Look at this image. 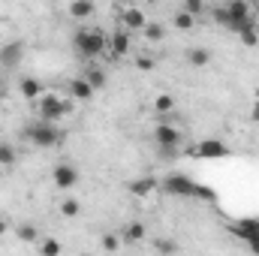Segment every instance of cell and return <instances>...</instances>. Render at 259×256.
Wrapping results in <instances>:
<instances>
[{
    "label": "cell",
    "mask_w": 259,
    "mask_h": 256,
    "mask_svg": "<svg viewBox=\"0 0 259 256\" xmlns=\"http://www.w3.org/2000/svg\"><path fill=\"white\" fill-rule=\"evenodd\" d=\"M250 118H253V121H259V103L253 106V112H250Z\"/></svg>",
    "instance_id": "34"
},
{
    "label": "cell",
    "mask_w": 259,
    "mask_h": 256,
    "mask_svg": "<svg viewBox=\"0 0 259 256\" xmlns=\"http://www.w3.org/2000/svg\"><path fill=\"white\" fill-rule=\"evenodd\" d=\"M84 78L91 81V88H94V91H106V84H109V72H106L103 66H88Z\"/></svg>",
    "instance_id": "17"
},
{
    "label": "cell",
    "mask_w": 259,
    "mask_h": 256,
    "mask_svg": "<svg viewBox=\"0 0 259 256\" xmlns=\"http://www.w3.org/2000/svg\"><path fill=\"white\" fill-rule=\"evenodd\" d=\"M172 24H175V30H193L196 27V15H190L187 9H178V12L172 15Z\"/></svg>",
    "instance_id": "21"
},
{
    "label": "cell",
    "mask_w": 259,
    "mask_h": 256,
    "mask_svg": "<svg viewBox=\"0 0 259 256\" xmlns=\"http://www.w3.org/2000/svg\"><path fill=\"white\" fill-rule=\"evenodd\" d=\"M145 21H148V18H145V12H142L139 6H127V9L121 12V27L130 30V33L142 30V27H145Z\"/></svg>",
    "instance_id": "11"
},
{
    "label": "cell",
    "mask_w": 259,
    "mask_h": 256,
    "mask_svg": "<svg viewBox=\"0 0 259 256\" xmlns=\"http://www.w3.org/2000/svg\"><path fill=\"white\" fill-rule=\"evenodd\" d=\"M72 49L84 61H97L109 52V33L100 27H78L72 33Z\"/></svg>",
    "instance_id": "1"
},
{
    "label": "cell",
    "mask_w": 259,
    "mask_h": 256,
    "mask_svg": "<svg viewBox=\"0 0 259 256\" xmlns=\"http://www.w3.org/2000/svg\"><path fill=\"white\" fill-rule=\"evenodd\" d=\"M214 21L220 27H226L229 33H238L247 24H253L256 18H253V9H250L247 0H226L220 9H214Z\"/></svg>",
    "instance_id": "2"
},
{
    "label": "cell",
    "mask_w": 259,
    "mask_h": 256,
    "mask_svg": "<svg viewBox=\"0 0 259 256\" xmlns=\"http://www.w3.org/2000/svg\"><path fill=\"white\" fill-rule=\"evenodd\" d=\"M238 39L244 42V46H256L259 42V24L253 21V24H247L244 30H238Z\"/></svg>",
    "instance_id": "24"
},
{
    "label": "cell",
    "mask_w": 259,
    "mask_h": 256,
    "mask_svg": "<svg viewBox=\"0 0 259 256\" xmlns=\"http://www.w3.org/2000/svg\"><path fill=\"white\" fill-rule=\"evenodd\" d=\"M175 109V97H169V94H160L157 100H154V112L157 115H169Z\"/></svg>",
    "instance_id": "23"
},
{
    "label": "cell",
    "mask_w": 259,
    "mask_h": 256,
    "mask_svg": "<svg viewBox=\"0 0 259 256\" xmlns=\"http://www.w3.org/2000/svg\"><path fill=\"white\" fill-rule=\"evenodd\" d=\"M142 33H145V39H148V42H154V46L166 39V27H163L160 21H145V27H142Z\"/></svg>",
    "instance_id": "19"
},
{
    "label": "cell",
    "mask_w": 259,
    "mask_h": 256,
    "mask_svg": "<svg viewBox=\"0 0 259 256\" xmlns=\"http://www.w3.org/2000/svg\"><path fill=\"white\" fill-rule=\"evenodd\" d=\"M0 46H3V42H0Z\"/></svg>",
    "instance_id": "35"
},
{
    "label": "cell",
    "mask_w": 259,
    "mask_h": 256,
    "mask_svg": "<svg viewBox=\"0 0 259 256\" xmlns=\"http://www.w3.org/2000/svg\"><path fill=\"white\" fill-rule=\"evenodd\" d=\"M136 66H139L142 72H151V69L157 66V61H154V58H148V55H139V58H136Z\"/></svg>",
    "instance_id": "30"
},
{
    "label": "cell",
    "mask_w": 259,
    "mask_h": 256,
    "mask_svg": "<svg viewBox=\"0 0 259 256\" xmlns=\"http://www.w3.org/2000/svg\"><path fill=\"white\" fill-rule=\"evenodd\" d=\"M15 235H18L21 241H36V238H39V229L30 226V223H21V226L15 229Z\"/></svg>",
    "instance_id": "27"
},
{
    "label": "cell",
    "mask_w": 259,
    "mask_h": 256,
    "mask_svg": "<svg viewBox=\"0 0 259 256\" xmlns=\"http://www.w3.org/2000/svg\"><path fill=\"white\" fill-rule=\"evenodd\" d=\"M33 106H36V118L52 121V124H61V121H66L72 115V103L66 97H61V94H42Z\"/></svg>",
    "instance_id": "5"
},
{
    "label": "cell",
    "mask_w": 259,
    "mask_h": 256,
    "mask_svg": "<svg viewBox=\"0 0 259 256\" xmlns=\"http://www.w3.org/2000/svg\"><path fill=\"white\" fill-rule=\"evenodd\" d=\"M160 187H163V193H169V196H181V199H214V193L211 190H205L202 184H196L190 175H181V172H172L169 178H163Z\"/></svg>",
    "instance_id": "4"
},
{
    "label": "cell",
    "mask_w": 259,
    "mask_h": 256,
    "mask_svg": "<svg viewBox=\"0 0 259 256\" xmlns=\"http://www.w3.org/2000/svg\"><path fill=\"white\" fill-rule=\"evenodd\" d=\"M6 232H9V223H6V220H0V235H6Z\"/></svg>",
    "instance_id": "33"
},
{
    "label": "cell",
    "mask_w": 259,
    "mask_h": 256,
    "mask_svg": "<svg viewBox=\"0 0 259 256\" xmlns=\"http://www.w3.org/2000/svg\"><path fill=\"white\" fill-rule=\"evenodd\" d=\"M187 64L193 66V69H202V66L211 64V52L205 49V46H193L190 52H187Z\"/></svg>",
    "instance_id": "18"
},
{
    "label": "cell",
    "mask_w": 259,
    "mask_h": 256,
    "mask_svg": "<svg viewBox=\"0 0 259 256\" xmlns=\"http://www.w3.org/2000/svg\"><path fill=\"white\" fill-rule=\"evenodd\" d=\"M15 160H18V151H15V145H12V142H0V169L12 166Z\"/></svg>",
    "instance_id": "22"
},
{
    "label": "cell",
    "mask_w": 259,
    "mask_h": 256,
    "mask_svg": "<svg viewBox=\"0 0 259 256\" xmlns=\"http://www.w3.org/2000/svg\"><path fill=\"white\" fill-rule=\"evenodd\" d=\"M52 181H55V187H58V190H72V187H78L81 175H78V169H75V166H69V163H58V166H55V172H52Z\"/></svg>",
    "instance_id": "8"
},
{
    "label": "cell",
    "mask_w": 259,
    "mask_h": 256,
    "mask_svg": "<svg viewBox=\"0 0 259 256\" xmlns=\"http://www.w3.org/2000/svg\"><path fill=\"white\" fill-rule=\"evenodd\" d=\"M247 250H250V253H259V238L256 241H247Z\"/></svg>",
    "instance_id": "32"
},
{
    "label": "cell",
    "mask_w": 259,
    "mask_h": 256,
    "mask_svg": "<svg viewBox=\"0 0 259 256\" xmlns=\"http://www.w3.org/2000/svg\"><path fill=\"white\" fill-rule=\"evenodd\" d=\"M66 12H69L72 21H88V18L97 12V6H94V0H72Z\"/></svg>",
    "instance_id": "15"
},
{
    "label": "cell",
    "mask_w": 259,
    "mask_h": 256,
    "mask_svg": "<svg viewBox=\"0 0 259 256\" xmlns=\"http://www.w3.org/2000/svg\"><path fill=\"white\" fill-rule=\"evenodd\" d=\"M184 9H187L190 15H196V18H199V15L208 9V3H205V0H184Z\"/></svg>",
    "instance_id": "29"
},
{
    "label": "cell",
    "mask_w": 259,
    "mask_h": 256,
    "mask_svg": "<svg viewBox=\"0 0 259 256\" xmlns=\"http://www.w3.org/2000/svg\"><path fill=\"white\" fill-rule=\"evenodd\" d=\"M145 235H148V229H145V223H139V220H133V223L124 226V241H130V244L145 241Z\"/></svg>",
    "instance_id": "20"
},
{
    "label": "cell",
    "mask_w": 259,
    "mask_h": 256,
    "mask_svg": "<svg viewBox=\"0 0 259 256\" xmlns=\"http://www.w3.org/2000/svg\"><path fill=\"white\" fill-rule=\"evenodd\" d=\"M21 136H24L33 148H42V151L58 148V145H64V142H66V130L61 127V124L42 121V118H36L33 124H27V127L21 130Z\"/></svg>",
    "instance_id": "3"
},
{
    "label": "cell",
    "mask_w": 259,
    "mask_h": 256,
    "mask_svg": "<svg viewBox=\"0 0 259 256\" xmlns=\"http://www.w3.org/2000/svg\"><path fill=\"white\" fill-rule=\"evenodd\" d=\"M232 232L247 244V241H256L259 238V220L256 217H244V220H238L235 226H232Z\"/></svg>",
    "instance_id": "13"
},
{
    "label": "cell",
    "mask_w": 259,
    "mask_h": 256,
    "mask_svg": "<svg viewBox=\"0 0 259 256\" xmlns=\"http://www.w3.org/2000/svg\"><path fill=\"white\" fill-rule=\"evenodd\" d=\"M18 94H21L27 103H36V100L42 97V81H39L36 75H24V78L18 81Z\"/></svg>",
    "instance_id": "12"
},
{
    "label": "cell",
    "mask_w": 259,
    "mask_h": 256,
    "mask_svg": "<svg viewBox=\"0 0 259 256\" xmlns=\"http://www.w3.org/2000/svg\"><path fill=\"white\" fill-rule=\"evenodd\" d=\"M61 214L69 217V220L78 217V214H81V202H78V199H64V202H61Z\"/></svg>",
    "instance_id": "26"
},
{
    "label": "cell",
    "mask_w": 259,
    "mask_h": 256,
    "mask_svg": "<svg viewBox=\"0 0 259 256\" xmlns=\"http://www.w3.org/2000/svg\"><path fill=\"white\" fill-rule=\"evenodd\" d=\"M66 88H69V97H72V100H81V103H84V100H91V97L97 94V91L91 88V81H88L84 75H78V78H72V81H69Z\"/></svg>",
    "instance_id": "14"
},
{
    "label": "cell",
    "mask_w": 259,
    "mask_h": 256,
    "mask_svg": "<svg viewBox=\"0 0 259 256\" xmlns=\"http://www.w3.org/2000/svg\"><path fill=\"white\" fill-rule=\"evenodd\" d=\"M21 61H24V42L21 39H9L6 46H0V64L6 69L21 66Z\"/></svg>",
    "instance_id": "9"
},
{
    "label": "cell",
    "mask_w": 259,
    "mask_h": 256,
    "mask_svg": "<svg viewBox=\"0 0 259 256\" xmlns=\"http://www.w3.org/2000/svg\"><path fill=\"white\" fill-rule=\"evenodd\" d=\"M64 250V244L58 241V238H46V241H39V253L42 256H58Z\"/></svg>",
    "instance_id": "25"
},
{
    "label": "cell",
    "mask_w": 259,
    "mask_h": 256,
    "mask_svg": "<svg viewBox=\"0 0 259 256\" xmlns=\"http://www.w3.org/2000/svg\"><path fill=\"white\" fill-rule=\"evenodd\" d=\"M157 187H160V181H157V178H139V181H133V184H130V196L145 199V196H151Z\"/></svg>",
    "instance_id": "16"
},
{
    "label": "cell",
    "mask_w": 259,
    "mask_h": 256,
    "mask_svg": "<svg viewBox=\"0 0 259 256\" xmlns=\"http://www.w3.org/2000/svg\"><path fill=\"white\" fill-rule=\"evenodd\" d=\"M154 145L160 148V154L172 157V154L181 151L184 133H181V127H175V124H157V127H154Z\"/></svg>",
    "instance_id": "6"
},
{
    "label": "cell",
    "mask_w": 259,
    "mask_h": 256,
    "mask_svg": "<svg viewBox=\"0 0 259 256\" xmlns=\"http://www.w3.org/2000/svg\"><path fill=\"white\" fill-rule=\"evenodd\" d=\"M130 46H133V33H130V30L121 27V30L109 33V55H112V58H118V61H121V58H127Z\"/></svg>",
    "instance_id": "10"
},
{
    "label": "cell",
    "mask_w": 259,
    "mask_h": 256,
    "mask_svg": "<svg viewBox=\"0 0 259 256\" xmlns=\"http://www.w3.org/2000/svg\"><path fill=\"white\" fill-rule=\"evenodd\" d=\"M100 247H103V250H118V247H121V238H118L115 232H106V235L100 238Z\"/></svg>",
    "instance_id": "28"
},
{
    "label": "cell",
    "mask_w": 259,
    "mask_h": 256,
    "mask_svg": "<svg viewBox=\"0 0 259 256\" xmlns=\"http://www.w3.org/2000/svg\"><path fill=\"white\" fill-rule=\"evenodd\" d=\"M154 247H157L160 253H175V250H178L175 241H154Z\"/></svg>",
    "instance_id": "31"
},
{
    "label": "cell",
    "mask_w": 259,
    "mask_h": 256,
    "mask_svg": "<svg viewBox=\"0 0 259 256\" xmlns=\"http://www.w3.org/2000/svg\"><path fill=\"white\" fill-rule=\"evenodd\" d=\"M229 154H232V148L226 142H220V139H202L196 145V157H202V160H223Z\"/></svg>",
    "instance_id": "7"
}]
</instances>
